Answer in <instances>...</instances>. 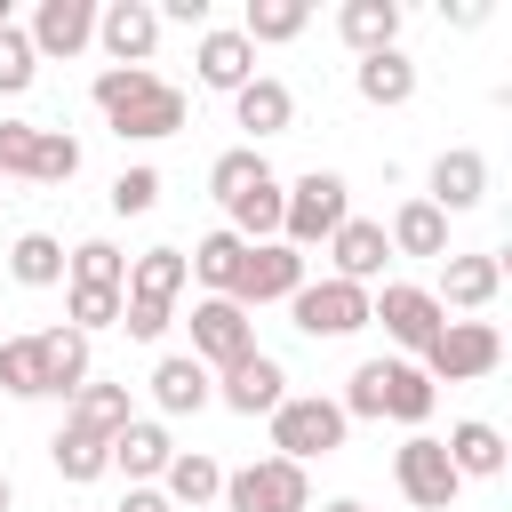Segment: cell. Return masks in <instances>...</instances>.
<instances>
[{
	"label": "cell",
	"instance_id": "13",
	"mask_svg": "<svg viewBox=\"0 0 512 512\" xmlns=\"http://www.w3.org/2000/svg\"><path fill=\"white\" fill-rule=\"evenodd\" d=\"M96 48H104L112 64H152V48H160L152 0H112V8H96Z\"/></svg>",
	"mask_w": 512,
	"mask_h": 512
},
{
	"label": "cell",
	"instance_id": "36",
	"mask_svg": "<svg viewBox=\"0 0 512 512\" xmlns=\"http://www.w3.org/2000/svg\"><path fill=\"white\" fill-rule=\"evenodd\" d=\"M0 392H8V400H48L40 336H0Z\"/></svg>",
	"mask_w": 512,
	"mask_h": 512
},
{
	"label": "cell",
	"instance_id": "25",
	"mask_svg": "<svg viewBox=\"0 0 512 512\" xmlns=\"http://www.w3.org/2000/svg\"><path fill=\"white\" fill-rule=\"evenodd\" d=\"M184 288H192L184 248H144V256H128V288H120V296H144V304H168V312H176Z\"/></svg>",
	"mask_w": 512,
	"mask_h": 512
},
{
	"label": "cell",
	"instance_id": "32",
	"mask_svg": "<svg viewBox=\"0 0 512 512\" xmlns=\"http://www.w3.org/2000/svg\"><path fill=\"white\" fill-rule=\"evenodd\" d=\"M304 24H312V0H248L240 40H248V48H280V40H296Z\"/></svg>",
	"mask_w": 512,
	"mask_h": 512
},
{
	"label": "cell",
	"instance_id": "41",
	"mask_svg": "<svg viewBox=\"0 0 512 512\" xmlns=\"http://www.w3.org/2000/svg\"><path fill=\"white\" fill-rule=\"evenodd\" d=\"M160 208V168H120L112 176V216H152Z\"/></svg>",
	"mask_w": 512,
	"mask_h": 512
},
{
	"label": "cell",
	"instance_id": "30",
	"mask_svg": "<svg viewBox=\"0 0 512 512\" xmlns=\"http://www.w3.org/2000/svg\"><path fill=\"white\" fill-rule=\"evenodd\" d=\"M280 192H288L280 176H264V184H248V192H240V200L224 208V216H232L224 232H232V240H248V248H264V240H280Z\"/></svg>",
	"mask_w": 512,
	"mask_h": 512
},
{
	"label": "cell",
	"instance_id": "21",
	"mask_svg": "<svg viewBox=\"0 0 512 512\" xmlns=\"http://www.w3.org/2000/svg\"><path fill=\"white\" fill-rule=\"evenodd\" d=\"M400 0H344L336 8V32H344V48L352 56H384V48H400Z\"/></svg>",
	"mask_w": 512,
	"mask_h": 512
},
{
	"label": "cell",
	"instance_id": "37",
	"mask_svg": "<svg viewBox=\"0 0 512 512\" xmlns=\"http://www.w3.org/2000/svg\"><path fill=\"white\" fill-rule=\"evenodd\" d=\"M272 176V160H264V144H232V152H216V168H208V192L232 208L248 184H264Z\"/></svg>",
	"mask_w": 512,
	"mask_h": 512
},
{
	"label": "cell",
	"instance_id": "48",
	"mask_svg": "<svg viewBox=\"0 0 512 512\" xmlns=\"http://www.w3.org/2000/svg\"><path fill=\"white\" fill-rule=\"evenodd\" d=\"M0 336H8V328H0Z\"/></svg>",
	"mask_w": 512,
	"mask_h": 512
},
{
	"label": "cell",
	"instance_id": "45",
	"mask_svg": "<svg viewBox=\"0 0 512 512\" xmlns=\"http://www.w3.org/2000/svg\"><path fill=\"white\" fill-rule=\"evenodd\" d=\"M120 512H176V504H168L160 488H128V496H120Z\"/></svg>",
	"mask_w": 512,
	"mask_h": 512
},
{
	"label": "cell",
	"instance_id": "29",
	"mask_svg": "<svg viewBox=\"0 0 512 512\" xmlns=\"http://www.w3.org/2000/svg\"><path fill=\"white\" fill-rule=\"evenodd\" d=\"M432 408H440V384H432L416 360H392V376H384V416H392V424H408V432H424V424H432Z\"/></svg>",
	"mask_w": 512,
	"mask_h": 512
},
{
	"label": "cell",
	"instance_id": "15",
	"mask_svg": "<svg viewBox=\"0 0 512 512\" xmlns=\"http://www.w3.org/2000/svg\"><path fill=\"white\" fill-rule=\"evenodd\" d=\"M168 456H176V440H168L160 416H128V424L112 432V472H128V488H160Z\"/></svg>",
	"mask_w": 512,
	"mask_h": 512
},
{
	"label": "cell",
	"instance_id": "7",
	"mask_svg": "<svg viewBox=\"0 0 512 512\" xmlns=\"http://www.w3.org/2000/svg\"><path fill=\"white\" fill-rule=\"evenodd\" d=\"M368 304H376V288H352V280H304V288L288 296V320H296L304 336H360V328H368Z\"/></svg>",
	"mask_w": 512,
	"mask_h": 512
},
{
	"label": "cell",
	"instance_id": "42",
	"mask_svg": "<svg viewBox=\"0 0 512 512\" xmlns=\"http://www.w3.org/2000/svg\"><path fill=\"white\" fill-rule=\"evenodd\" d=\"M168 320H176L168 304H144V296H120V328H128L136 344H160V336H168Z\"/></svg>",
	"mask_w": 512,
	"mask_h": 512
},
{
	"label": "cell",
	"instance_id": "12",
	"mask_svg": "<svg viewBox=\"0 0 512 512\" xmlns=\"http://www.w3.org/2000/svg\"><path fill=\"white\" fill-rule=\"evenodd\" d=\"M216 400H224L232 416H272V408L288 400V368H280L272 352H248V360L216 368Z\"/></svg>",
	"mask_w": 512,
	"mask_h": 512
},
{
	"label": "cell",
	"instance_id": "11",
	"mask_svg": "<svg viewBox=\"0 0 512 512\" xmlns=\"http://www.w3.org/2000/svg\"><path fill=\"white\" fill-rule=\"evenodd\" d=\"M368 320H384V336L400 344V352H424L432 336H440V304H432V288H416V280H384V296L368 304Z\"/></svg>",
	"mask_w": 512,
	"mask_h": 512
},
{
	"label": "cell",
	"instance_id": "17",
	"mask_svg": "<svg viewBox=\"0 0 512 512\" xmlns=\"http://www.w3.org/2000/svg\"><path fill=\"white\" fill-rule=\"evenodd\" d=\"M440 216H464V208H480L488 200V152H472V144H448L440 160H432V192H424Z\"/></svg>",
	"mask_w": 512,
	"mask_h": 512
},
{
	"label": "cell",
	"instance_id": "34",
	"mask_svg": "<svg viewBox=\"0 0 512 512\" xmlns=\"http://www.w3.org/2000/svg\"><path fill=\"white\" fill-rule=\"evenodd\" d=\"M64 288H128V256L112 240H80L64 248Z\"/></svg>",
	"mask_w": 512,
	"mask_h": 512
},
{
	"label": "cell",
	"instance_id": "4",
	"mask_svg": "<svg viewBox=\"0 0 512 512\" xmlns=\"http://www.w3.org/2000/svg\"><path fill=\"white\" fill-rule=\"evenodd\" d=\"M496 360H504L496 320H440V336L416 352V368H424L432 384H472V376H496Z\"/></svg>",
	"mask_w": 512,
	"mask_h": 512
},
{
	"label": "cell",
	"instance_id": "47",
	"mask_svg": "<svg viewBox=\"0 0 512 512\" xmlns=\"http://www.w3.org/2000/svg\"><path fill=\"white\" fill-rule=\"evenodd\" d=\"M0 512H8V472H0Z\"/></svg>",
	"mask_w": 512,
	"mask_h": 512
},
{
	"label": "cell",
	"instance_id": "22",
	"mask_svg": "<svg viewBox=\"0 0 512 512\" xmlns=\"http://www.w3.org/2000/svg\"><path fill=\"white\" fill-rule=\"evenodd\" d=\"M352 88H360V104H368V112H400V104L416 96V64H408V48L360 56V64H352Z\"/></svg>",
	"mask_w": 512,
	"mask_h": 512
},
{
	"label": "cell",
	"instance_id": "43",
	"mask_svg": "<svg viewBox=\"0 0 512 512\" xmlns=\"http://www.w3.org/2000/svg\"><path fill=\"white\" fill-rule=\"evenodd\" d=\"M32 144H40L32 120H0V176H32Z\"/></svg>",
	"mask_w": 512,
	"mask_h": 512
},
{
	"label": "cell",
	"instance_id": "5",
	"mask_svg": "<svg viewBox=\"0 0 512 512\" xmlns=\"http://www.w3.org/2000/svg\"><path fill=\"white\" fill-rule=\"evenodd\" d=\"M392 488H400L416 512H456V496H464V480H456V464H448V448H440L432 432H408V440L392 448Z\"/></svg>",
	"mask_w": 512,
	"mask_h": 512
},
{
	"label": "cell",
	"instance_id": "40",
	"mask_svg": "<svg viewBox=\"0 0 512 512\" xmlns=\"http://www.w3.org/2000/svg\"><path fill=\"white\" fill-rule=\"evenodd\" d=\"M32 80H40V56H32L24 24H0V96H24Z\"/></svg>",
	"mask_w": 512,
	"mask_h": 512
},
{
	"label": "cell",
	"instance_id": "1",
	"mask_svg": "<svg viewBox=\"0 0 512 512\" xmlns=\"http://www.w3.org/2000/svg\"><path fill=\"white\" fill-rule=\"evenodd\" d=\"M88 96H96V112L112 120V136H120V144H160V136H176V128H184V112H192V104H184V88H176V80H160L152 64H104Z\"/></svg>",
	"mask_w": 512,
	"mask_h": 512
},
{
	"label": "cell",
	"instance_id": "28",
	"mask_svg": "<svg viewBox=\"0 0 512 512\" xmlns=\"http://www.w3.org/2000/svg\"><path fill=\"white\" fill-rule=\"evenodd\" d=\"M184 264H192V280H200L208 296H232V288H240V264H248V240H232V232L216 224V232H200V240H192V256H184Z\"/></svg>",
	"mask_w": 512,
	"mask_h": 512
},
{
	"label": "cell",
	"instance_id": "26",
	"mask_svg": "<svg viewBox=\"0 0 512 512\" xmlns=\"http://www.w3.org/2000/svg\"><path fill=\"white\" fill-rule=\"evenodd\" d=\"M448 464H456V480H496L504 472V432L488 424V416H464V424H448Z\"/></svg>",
	"mask_w": 512,
	"mask_h": 512
},
{
	"label": "cell",
	"instance_id": "27",
	"mask_svg": "<svg viewBox=\"0 0 512 512\" xmlns=\"http://www.w3.org/2000/svg\"><path fill=\"white\" fill-rule=\"evenodd\" d=\"M128 416H136V408H128V384H104V376H88V384L72 392V408H64V424L88 432V440H112Z\"/></svg>",
	"mask_w": 512,
	"mask_h": 512
},
{
	"label": "cell",
	"instance_id": "3",
	"mask_svg": "<svg viewBox=\"0 0 512 512\" xmlns=\"http://www.w3.org/2000/svg\"><path fill=\"white\" fill-rule=\"evenodd\" d=\"M264 424H272V456H288V464L336 456V448H344V432H352V424H344V408H336L328 392H288Z\"/></svg>",
	"mask_w": 512,
	"mask_h": 512
},
{
	"label": "cell",
	"instance_id": "16",
	"mask_svg": "<svg viewBox=\"0 0 512 512\" xmlns=\"http://www.w3.org/2000/svg\"><path fill=\"white\" fill-rule=\"evenodd\" d=\"M24 40H32V56H80L96 40V0H40Z\"/></svg>",
	"mask_w": 512,
	"mask_h": 512
},
{
	"label": "cell",
	"instance_id": "10",
	"mask_svg": "<svg viewBox=\"0 0 512 512\" xmlns=\"http://www.w3.org/2000/svg\"><path fill=\"white\" fill-rule=\"evenodd\" d=\"M312 272H304V256L288 248V240H264V248H248V264H240V288H232V304L240 312H256V304H288L296 288H304Z\"/></svg>",
	"mask_w": 512,
	"mask_h": 512
},
{
	"label": "cell",
	"instance_id": "18",
	"mask_svg": "<svg viewBox=\"0 0 512 512\" xmlns=\"http://www.w3.org/2000/svg\"><path fill=\"white\" fill-rule=\"evenodd\" d=\"M384 256H392V248H384V224H368V216H344V224L328 232V264H336L328 280L376 288V280H384Z\"/></svg>",
	"mask_w": 512,
	"mask_h": 512
},
{
	"label": "cell",
	"instance_id": "6",
	"mask_svg": "<svg viewBox=\"0 0 512 512\" xmlns=\"http://www.w3.org/2000/svg\"><path fill=\"white\" fill-rule=\"evenodd\" d=\"M224 504L232 512H312V472L288 456H256V464L224 472Z\"/></svg>",
	"mask_w": 512,
	"mask_h": 512
},
{
	"label": "cell",
	"instance_id": "23",
	"mask_svg": "<svg viewBox=\"0 0 512 512\" xmlns=\"http://www.w3.org/2000/svg\"><path fill=\"white\" fill-rule=\"evenodd\" d=\"M160 496H168L176 512H200V504H216V496H224V464H216L208 448H176V456H168V472H160Z\"/></svg>",
	"mask_w": 512,
	"mask_h": 512
},
{
	"label": "cell",
	"instance_id": "39",
	"mask_svg": "<svg viewBox=\"0 0 512 512\" xmlns=\"http://www.w3.org/2000/svg\"><path fill=\"white\" fill-rule=\"evenodd\" d=\"M64 328H80V336L120 328V288H64Z\"/></svg>",
	"mask_w": 512,
	"mask_h": 512
},
{
	"label": "cell",
	"instance_id": "44",
	"mask_svg": "<svg viewBox=\"0 0 512 512\" xmlns=\"http://www.w3.org/2000/svg\"><path fill=\"white\" fill-rule=\"evenodd\" d=\"M152 16H160V24H200V32H208V0H160Z\"/></svg>",
	"mask_w": 512,
	"mask_h": 512
},
{
	"label": "cell",
	"instance_id": "33",
	"mask_svg": "<svg viewBox=\"0 0 512 512\" xmlns=\"http://www.w3.org/2000/svg\"><path fill=\"white\" fill-rule=\"evenodd\" d=\"M8 272H16V288H56L64 280V240L56 232H16Z\"/></svg>",
	"mask_w": 512,
	"mask_h": 512
},
{
	"label": "cell",
	"instance_id": "9",
	"mask_svg": "<svg viewBox=\"0 0 512 512\" xmlns=\"http://www.w3.org/2000/svg\"><path fill=\"white\" fill-rule=\"evenodd\" d=\"M496 296H504V256H488V248H480V256H456V248L440 256V288H432V304H440V312L480 320Z\"/></svg>",
	"mask_w": 512,
	"mask_h": 512
},
{
	"label": "cell",
	"instance_id": "35",
	"mask_svg": "<svg viewBox=\"0 0 512 512\" xmlns=\"http://www.w3.org/2000/svg\"><path fill=\"white\" fill-rule=\"evenodd\" d=\"M48 464H56L72 488H88V480H104V472H112V440H88V432H72V424H64V432L48 440Z\"/></svg>",
	"mask_w": 512,
	"mask_h": 512
},
{
	"label": "cell",
	"instance_id": "14",
	"mask_svg": "<svg viewBox=\"0 0 512 512\" xmlns=\"http://www.w3.org/2000/svg\"><path fill=\"white\" fill-rule=\"evenodd\" d=\"M192 72H200V88L240 96V88L256 80V48L240 40V24H208V32H200V48H192Z\"/></svg>",
	"mask_w": 512,
	"mask_h": 512
},
{
	"label": "cell",
	"instance_id": "8",
	"mask_svg": "<svg viewBox=\"0 0 512 512\" xmlns=\"http://www.w3.org/2000/svg\"><path fill=\"white\" fill-rule=\"evenodd\" d=\"M256 352V320L232 304V296H200L192 304V360L216 376V368H232V360H248Z\"/></svg>",
	"mask_w": 512,
	"mask_h": 512
},
{
	"label": "cell",
	"instance_id": "24",
	"mask_svg": "<svg viewBox=\"0 0 512 512\" xmlns=\"http://www.w3.org/2000/svg\"><path fill=\"white\" fill-rule=\"evenodd\" d=\"M384 248H392V256H448V216L416 192V200H400V208H392Z\"/></svg>",
	"mask_w": 512,
	"mask_h": 512
},
{
	"label": "cell",
	"instance_id": "20",
	"mask_svg": "<svg viewBox=\"0 0 512 512\" xmlns=\"http://www.w3.org/2000/svg\"><path fill=\"white\" fill-rule=\"evenodd\" d=\"M232 120H240L256 144H264V136H288V128H296V88L272 80V72H256V80L232 96Z\"/></svg>",
	"mask_w": 512,
	"mask_h": 512
},
{
	"label": "cell",
	"instance_id": "38",
	"mask_svg": "<svg viewBox=\"0 0 512 512\" xmlns=\"http://www.w3.org/2000/svg\"><path fill=\"white\" fill-rule=\"evenodd\" d=\"M72 176H80V136L40 128V144H32V184H72Z\"/></svg>",
	"mask_w": 512,
	"mask_h": 512
},
{
	"label": "cell",
	"instance_id": "19",
	"mask_svg": "<svg viewBox=\"0 0 512 512\" xmlns=\"http://www.w3.org/2000/svg\"><path fill=\"white\" fill-rule=\"evenodd\" d=\"M208 400H216V376H208L192 352H160V360H152V408H160V416H200Z\"/></svg>",
	"mask_w": 512,
	"mask_h": 512
},
{
	"label": "cell",
	"instance_id": "46",
	"mask_svg": "<svg viewBox=\"0 0 512 512\" xmlns=\"http://www.w3.org/2000/svg\"><path fill=\"white\" fill-rule=\"evenodd\" d=\"M320 512H368V504H360V496H336V504H320Z\"/></svg>",
	"mask_w": 512,
	"mask_h": 512
},
{
	"label": "cell",
	"instance_id": "2",
	"mask_svg": "<svg viewBox=\"0 0 512 512\" xmlns=\"http://www.w3.org/2000/svg\"><path fill=\"white\" fill-rule=\"evenodd\" d=\"M352 216V184L336 168H304L288 192H280V240L304 256V248H328V232Z\"/></svg>",
	"mask_w": 512,
	"mask_h": 512
},
{
	"label": "cell",
	"instance_id": "31",
	"mask_svg": "<svg viewBox=\"0 0 512 512\" xmlns=\"http://www.w3.org/2000/svg\"><path fill=\"white\" fill-rule=\"evenodd\" d=\"M40 376H48V392H80L88 384V336L80 328H40Z\"/></svg>",
	"mask_w": 512,
	"mask_h": 512
},
{
	"label": "cell",
	"instance_id": "49",
	"mask_svg": "<svg viewBox=\"0 0 512 512\" xmlns=\"http://www.w3.org/2000/svg\"><path fill=\"white\" fill-rule=\"evenodd\" d=\"M0 184H8V176H0Z\"/></svg>",
	"mask_w": 512,
	"mask_h": 512
}]
</instances>
